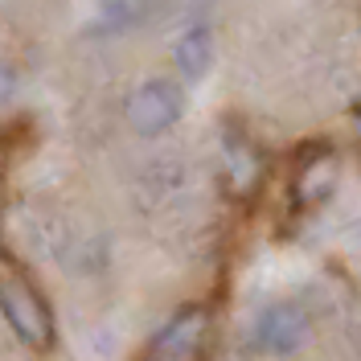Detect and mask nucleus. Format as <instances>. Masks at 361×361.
Listing matches in <instances>:
<instances>
[{"instance_id": "1", "label": "nucleus", "mask_w": 361, "mask_h": 361, "mask_svg": "<svg viewBox=\"0 0 361 361\" xmlns=\"http://www.w3.org/2000/svg\"><path fill=\"white\" fill-rule=\"evenodd\" d=\"M0 312L8 320V329H13V337L29 345V349H54V341H58V324H54V312H49V304H45V295L25 279L17 271H4L0 275Z\"/></svg>"}, {"instance_id": "2", "label": "nucleus", "mask_w": 361, "mask_h": 361, "mask_svg": "<svg viewBox=\"0 0 361 361\" xmlns=\"http://www.w3.org/2000/svg\"><path fill=\"white\" fill-rule=\"evenodd\" d=\"M180 111H185V94H180V87L173 78H148V82H140L132 90V99H128V107H123L135 135L169 132L180 119Z\"/></svg>"}, {"instance_id": "3", "label": "nucleus", "mask_w": 361, "mask_h": 361, "mask_svg": "<svg viewBox=\"0 0 361 361\" xmlns=\"http://www.w3.org/2000/svg\"><path fill=\"white\" fill-rule=\"evenodd\" d=\"M205 333H209V312L202 304H185L152 337L144 361H197V353L205 345Z\"/></svg>"}, {"instance_id": "4", "label": "nucleus", "mask_w": 361, "mask_h": 361, "mask_svg": "<svg viewBox=\"0 0 361 361\" xmlns=\"http://www.w3.org/2000/svg\"><path fill=\"white\" fill-rule=\"evenodd\" d=\"M308 333H312V324L300 304H271L255 320V349L271 353V357H288L295 349H304Z\"/></svg>"}, {"instance_id": "5", "label": "nucleus", "mask_w": 361, "mask_h": 361, "mask_svg": "<svg viewBox=\"0 0 361 361\" xmlns=\"http://www.w3.org/2000/svg\"><path fill=\"white\" fill-rule=\"evenodd\" d=\"M173 62H177V70L185 78H202L205 70H209V62H214V33L205 25L185 29L177 49H173Z\"/></svg>"}, {"instance_id": "6", "label": "nucleus", "mask_w": 361, "mask_h": 361, "mask_svg": "<svg viewBox=\"0 0 361 361\" xmlns=\"http://www.w3.org/2000/svg\"><path fill=\"white\" fill-rule=\"evenodd\" d=\"M144 8H148V0H99V25L107 33H123L144 17Z\"/></svg>"}]
</instances>
